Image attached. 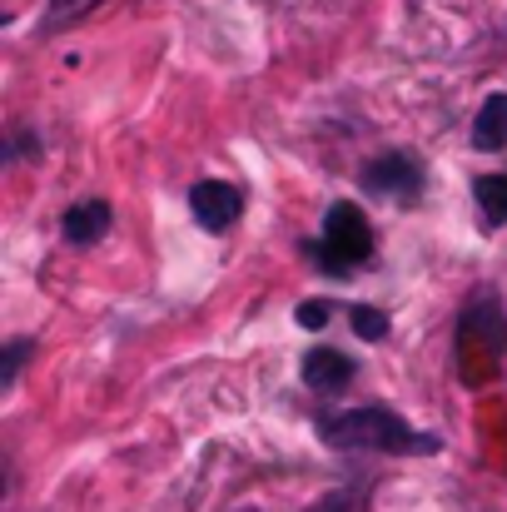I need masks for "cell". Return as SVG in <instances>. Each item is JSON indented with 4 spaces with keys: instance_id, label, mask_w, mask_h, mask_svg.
<instances>
[{
    "instance_id": "12",
    "label": "cell",
    "mask_w": 507,
    "mask_h": 512,
    "mask_svg": "<svg viewBox=\"0 0 507 512\" xmlns=\"http://www.w3.org/2000/svg\"><path fill=\"white\" fill-rule=\"evenodd\" d=\"M35 353V339H10L5 343V358H0V388H10L25 368V358Z\"/></svg>"
},
{
    "instance_id": "3",
    "label": "cell",
    "mask_w": 507,
    "mask_h": 512,
    "mask_svg": "<svg viewBox=\"0 0 507 512\" xmlns=\"http://www.w3.org/2000/svg\"><path fill=\"white\" fill-rule=\"evenodd\" d=\"M314 259L329 274H348V269L373 259V224H368V214L358 204L338 199L334 209L324 214V239L314 244Z\"/></svg>"
},
{
    "instance_id": "13",
    "label": "cell",
    "mask_w": 507,
    "mask_h": 512,
    "mask_svg": "<svg viewBox=\"0 0 507 512\" xmlns=\"http://www.w3.org/2000/svg\"><path fill=\"white\" fill-rule=\"evenodd\" d=\"M294 319H299L304 329H314V334H319V329L329 324V304H324V299H304V304L294 309Z\"/></svg>"
},
{
    "instance_id": "6",
    "label": "cell",
    "mask_w": 507,
    "mask_h": 512,
    "mask_svg": "<svg viewBox=\"0 0 507 512\" xmlns=\"http://www.w3.org/2000/svg\"><path fill=\"white\" fill-rule=\"evenodd\" d=\"M304 383H309L314 393L334 398V393H343V388L353 383V358L338 353V348H314V353L304 358Z\"/></svg>"
},
{
    "instance_id": "2",
    "label": "cell",
    "mask_w": 507,
    "mask_h": 512,
    "mask_svg": "<svg viewBox=\"0 0 507 512\" xmlns=\"http://www.w3.org/2000/svg\"><path fill=\"white\" fill-rule=\"evenodd\" d=\"M507 353V319L503 304L493 289H478L468 304H463V319H458V363H463V383H478L498 368V358Z\"/></svg>"
},
{
    "instance_id": "8",
    "label": "cell",
    "mask_w": 507,
    "mask_h": 512,
    "mask_svg": "<svg viewBox=\"0 0 507 512\" xmlns=\"http://www.w3.org/2000/svg\"><path fill=\"white\" fill-rule=\"evenodd\" d=\"M503 145H507V90H498V95H488V100L478 105V120H473V150L498 155Z\"/></svg>"
},
{
    "instance_id": "4",
    "label": "cell",
    "mask_w": 507,
    "mask_h": 512,
    "mask_svg": "<svg viewBox=\"0 0 507 512\" xmlns=\"http://www.w3.org/2000/svg\"><path fill=\"white\" fill-rule=\"evenodd\" d=\"M189 214H194V224L204 234H224L244 214V194L234 184H224V179H199L189 189Z\"/></svg>"
},
{
    "instance_id": "11",
    "label": "cell",
    "mask_w": 507,
    "mask_h": 512,
    "mask_svg": "<svg viewBox=\"0 0 507 512\" xmlns=\"http://www.w3.org/2000/svg\"><path fill=\"white\" fill-rule=\"evenodd\" d=\"M348 319H353V334H358V339H368V343H378L383 334H388V314H383V309H373V304H353V314H348Z\"/></svg>"
},
{
    "instance_id": "10",
    "label": "cell",
    "mask_w": 507,
    "mask_h": 512,
    "mask_svg": "<svg viewBox=\"0 0 507 512\" xmlns=\"http://www.w3.org/2000/svg\"><path fill=\"white\" fill-rule=\"evenodd\" d=\"M100 5H105V0H50V10H45V35H55V30L85 20V15L100 10Z\"/></svg>"
},
{
    "instance_id": "7",
    "label": "cell",
    "mask_w": 507,
    "mask_h": 512,
    "mask_svg": "<svg viewBox=\"0 0 507 512\" xmlns=\"http://www.w3.org/2000/svg\"><path fill=\"white\" fill-rule=\"evenodd\" d=\"M110 224H115V209H110L105 199H85V204H70V209H65L60 234H65L70 244H95V239L110 234Z\"/></svg>"
},
{
    "instance_id": "9",
    "label": "cell",
    "mask_w": 507,
    "mask_h": 512,
    "mask_svg": "<svg viewBox=\"0 0 507 512\" xmlns=\"http://www.w3.org/2000/svg\"><path fill=\"white\" fill-rule=\"evenodd\" d=\"M473 199H478L488 224H507V174H478L473 179Z\"/></svg>"
},
{
    "instance_id": "1",
    "label": "cell",
    "mask_w": 507,
    "mask_h": 512,
    "mask_svg": "<svg viewBox=\"0 0 507 512\" xmlns=\"http://www.w3.org/2000/svg\"><path fill=\"white\" fill-rule=\"evenodd\" d=\"M319 438H324L329 448H338V453L363 448V453H413V458H423V453H438V448H443L433 433L413 428L408 418H398V413L383 408V403L319 418Z\"/></svg>"
},
{
    "instance_id": "5",
    "label": "cell",
    "mask_w": 507,
    "mask_h": 512,
    "mask_svg": "<svg viewBox=\"0 0 507 512\" xmlns=\"http://www.w3.org/2000/svg\"><path fill=\"white\" fill-rule=\"evenodd\" d=\"M363 184H368L373 194L413 199V194L423 189V170H418L413 155H383V160H373V165L363 170Z\"/></svg>"
},
{
    "instance_id": "14",
    "label": "cell",
    "mask_w": 507,
    "mask_h": 512,
    "mask_svg": "<svg viewBox=\"0 0 507 512\" xmlns=\"http://www.w3.org/2000/svg\"><path fill=\"white\" fill-rule=\"evenodd\" d=\"M353 503H358V493L353 488H343V493H329V498H319L309 512H353Z\"/></svg>"
}]
</instances>
